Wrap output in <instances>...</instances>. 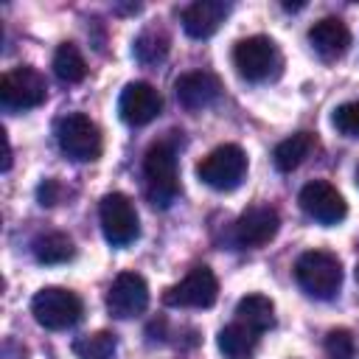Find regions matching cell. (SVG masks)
I'll use <instances>...</instances> for the list:
<instances>
[{
  "label": "cell",
  "mask_w": 359,
  "mask_h": 359,
  "mask_svg": "<svg viewBox=\"0 0 359 359\" xmlns=\"http://www.w3.org/2000/svg\"><path fill=\"white\" fill-rule=\"evenodd\" d=\"M149 306V286L137 272H121L109 292H107V309L118 320H129L143 314Z\"/></svg>",
  "instance_id": "obj_10"
},
{
  "label": "cell",
  "mask_w": 359,
  "mask_h": 359,
  "mask_svg": "<svg viewBox=\"0 0 359 359\" xmlns=\"http://www.w3.org/2000/svg\"><path fill=\"white\" fill-rule=\"evenodd\" d=\"M174 93H177V101L185 109L196 112V109H205V107L216 104V98L222 95V84L213 73L194 70V73H182L174 81Z\"/></svg>",
  "instance_id": "obj_14"
},
{
  "label": "cell",
  "mask_w": 359,
  "mask_h": 359,
  "mask_svg": "<svg viewBox=\"0 0 359 359\" xmlns=\"http://www.w3.org/2000/svg\"><path fill=\"white\" fill-rule=\"evenodd\" d=\"M236 314H238V323L250 325L258 334L275 325V303L266 294H247V297H241L238 306H236Z\"/></svg>",
  "instance_id": "obj_18"
},
{
  "label": "cell",
  "mask_w": 359,
  "mask_h": 359,
  "mask_svg": "<svg viewBox=\"0 0 359 359\" xmlns=\"http://www.w3.org/2000/svg\"><path fill=\"white\" fill-rule=\"evenodd\" d=\"M323 348H325L328 359H353V351H356L353 348V337H351L348 328H331L325 334Z\"/></svg>",
  "instance_id": "obj_24"
},
{
  "label": "cell",
  "mask_w": 359,
  "mask_h": 359,
  "mask_svg": "<svg viewBox=\"0 0 359 359\" xmlns=\"http://www.w3.org/2000/svg\"><path fill=\"white\" fill-rule=\"evenodd\" d=\"M48 95L45 76L34 67H11L0 79V101L6 109H31L39 107Z\"/></svg>",
  "instance_id": "obj_8"
},
{
  "label": "cell",
  "mask_w": 359,
  "mask_h": 359,
  "mask_svg": "<svg viewBox=\"0 0 359 359\" xmlns=\"http://www.w3.org/2000/svg\"><path fill=\"white\" fill-rule=\"evenodd\" d=\"M309 42H311V48H314L325 62H334V59H339V56L348 50V45H351V31H348V25H345L342 20H337V17H323L320 22H314V25L309 28Z\"/></svg>",
  "instance_id": "obj_16"
},
{
  "label": "cell",
  "mask_w": 359,
  "mask_h": 359,
  "mask_svg": "<svg viewBox=\"0 0 359 359\" xmlns=\"http://www.w3.org/2000/svg\"><path fill=\"white\" fill-rule=\"evenodd\" d=\"M56 143L62 154H67L76 163H93L104 151L101 129L81 112H70L56 121Z\"/></svg>",
  "instance_id": "obj_2"
},
{
  "label": "cell",
  "mask_w": 359,
  "mask_h": 359,
  "mask_svg": "<svg viewBox=\"0 0 359 359\" xmlns=\"http://www.w3.org/2000/svg\"><path fill=\"white\" fill-rule=\"evenodd\" d=\"M115 348H118V339L109 331H93L73 342V353L79 359H109Z\"/></svg>",
  "instance_id": "obj_23"
},
{
  "label": "cell",
  "mask_w": 359,
  "mask_h": 359,
  "mask_svg": "<svg viewBox=\"0 0 359 359\" xmlns=\"http://www.w3.org/2000/svg\"><path fill=\"white\" fill-rule=\"evenodd\" d=\"M81 311H84V306H81L79 294H73L62 286H45L31 300L34 320L48 331H65V328L76 325L81 320Z\"/></svg>",
  "instance_id": "obj_4"
},
{
  "label": "cell",
  "mask_w": 359,
  "mask_h": 359,
  "mask_svg": "<svg viewBox=\"0 0 359 359\" xmlns=\"http://www.w3.org/2000/svg\"><path fill=\"white\" fill-rule=\"evenodd\" d=\"M233 65L238 70L241 79L247 81H266L272 76H278L280 70V50L269 36H247L238 39L233 48Z\"/></svg>",
  "instance_id": "obj_5"
},
{
  "label": "cell",
  "mask_w": 359,
  "mask_h": 359,
  "mask_svg": "<svg viewBox=\"0 0 359 359\" xmlns=\"http://www.w3.org/2000/svg\"><path fill=\"white\" fill-rule=\"evenodd\" d=\"M356 185H359V168H356Z\"/></svg>",
  "instance_id": "obj_27"
},
{
  "label": "cell",
  "mask_w": 359,
  "mask_h": 359,
  "mask_svg": "<svg viewBox=\"0 0 359 359\" xmlns=\"http://www.w3.org/2000/svg\"><path fill=\"white\" fill-rule=\"evenodd\" d=\"M143 177H146V194L151 199V205L157 208H168L171 199L180 191V180H177V154L168 143H154L149 146L146 157H143Z\"/></svg>",
  "instance_id": "obj_3"
},
{
  "label": "cell",
  "mask_w": 359,
  "mask_h": 359,
  "mask_svg": "<svg viewBox=\"0 0 359 359\" xmlns=\"http://www.w3.org/2000/svg\"><path fill=\"white\" fill-rule=\"evenodd\" d=\"M53 73H56V79L65 81V84H79V81H84V76H87V62H84L81 50H79L73 42H65V45L56 48V53H53Z\"/></svg>",
  "instance_id": "obj_20"
},
{
  "label": "cell",
  "mask_w": 359,
  "mask_h": 359,
  "mask_svg": "<svg viewBox=\"0 0 359 359\" xmlns=\"http://www.w3.org/2000/svg\"><path fill=\"white\" fill-rule=\"evenodd\" d=\"M160 109H163V98L149 81H129L118 101V112L129 126H143L154 121Z\"/></svg>",
  "instance_id": "obj_12"
},
{
  "label": "cell",
  "mask_w": 359,
  "mask_h": 359,
  "mask_svg": "<svg viewBox=\"0 0 359 359\" xmlns=\"http://www.w3.org/2000/svg\"><path fill=\"white\" fill-rule=\"evenodd\" d=\"M356 280H359V266H356Z\"/></svg>",
  "instance_id": "obj_28"
},
{
  "label": "cell",
  "mask_w": 359,
  "mask_h": 359,
  "mask_svg": "<svg viewBox=\"0 0 359 359\" xmlns=\"http://www.w3.org/2000/svg\"><path fill=\"white\" fill-rule=\"evenodd\" d=\"M294 278L300 289L317 300H331L342 286V264L334 252L309 250L294 264Z\"/></svg>",
  "instance_id": "obj_1"
},
{
  "label": "cell",
  "mask_w": 359,
  "mask_h": 359,
  "mask_svg": "<svg viewBox=\"0 0 359 359\" xmlns=\"http://www.w3.org/2000/svg\"><path fill=\"white\" fill-rule=\"evenodd\" d=\"M227 11H230V6L222 0H196L182 11V28L194 39H208L219 31Z\"/></svg>",
  "instance_id": "obj_15"
},
{
  "label": "cell",
  "mask_w": 359,
  "mask_h": 359,
  "mask_svg": "<svg viewBox=\"0 0 359 359\" xmlns=\"http://www.w3.org/2000/svg\"><path fill=\"white\" fill-rule=\"evenodd\" d=\"M219 297V280L208 266H194L177 286H168L163 294L165 306L174 309H208Z\"/></svg>",
  "instance_id": "obj_9"
},
{
  "label": "cell",
  "mask_w": 359,
  "mask_h": 359,
  "mask_svg": "<svg viewBox=\"0 0 359 359\" xmlns=\"http://www.w3.org/2000/svg\"><path fill=\"white\" fill-rule=\"evenodd\" d=\"M311 146H314L311 132H297V135L280 140V143L275 146V151H272L275 168H278V171H292V168H297V165L309 157Z\"/></svg>",
  "instance_id": "obj_19"
},
{
  "label": "cell",
  "mask_w": 359,
  "mask_h": 359,
  "mask_svg": "<svg viewBox=\"0 0 359 359\" xmlns=\"http://www.w3.org/2000/svg\"><path fill=\"white\" fill-rule=\"evenodd\" d=\"M216 345L224 353V359H250L258 348V331H252L244 323H230L219 331Z\"/></svg>",
  "instance_id": "obj_17"
},
{
  "label": "cell",
  "mask_w": 359,
  "mask_h": 359,
  "mask_svg": "<svg viewBox=\"0 0 359 359\" xmlns=\"http://www.w3.org/2000/svg\"><path fill=\"white\" fill-rule=\"evenodd\" d=\"M59 194H62V188H59L56 180H45V182L36 188V199H39V205H48V208L59 202Z\"/></svg>",
  "instance_id": "obj_26"
},
{
  "label": "cell",
  "mask_w": 359,
  "mask_h": 359,
  "mask_svg": "<svg viewBox=\"0 0 359 359\" xmlns=\"http://www.w3.org/2000/svg\"><path fill=\"white\" fill-rule=\"evenodd\" d=\"M334 126L348 137H359V101H348V104L337 107Z\"/></svg>",
  "instance_id": "obj_25"
},
{
  "label": "cell",
  "mask_w": 359,
  "mask_h": 359,
  "mask_svg": "<svg viewBox=\"0 0 359 359\" xmlns=\"http://www.w3.org/2000/svg\"><path fill=\"white\" fill-rule=\"evenodd\" d=\"M98 219H101V230L104 238L112 247H126L137 238L140 224H137V210L132 205V199L126 194H107L98 205Z\"/></svg>",
  "instance_id": "obj_7"
},
{
  "label": "cell",
  "mask_w": 359,
  "mask_h": 359,
  "mask_svg": "<svg viewBox=\"0 0 359 359\" xmlns=\"http://www.w3.org/2000/svg\"><path fill=\"white\" fill-rule=\"evenodd\" d=\"M196 174L213 191H233L247 174V154L236 143L216 146L208 157H202V163L196 165Z\"/></svg>",
  "instance_id": "obj_6"
},
{
  "label": "cell",
  "mask_w": 359,
  "mask_h": 359,
  "mask_svg": "<svg viewBox=\"0 0 359 359\" xmlns=\"http://www.w3.org/2000/svg\"><path fill=\"white\" fill-rule=\"evenodd\" d=\"M300 208H303L306 216H311L320 224H337L348 213V205H345L342 194L331 182H325V180H314V182L303 185Z\"/></svg>",
  "instance_id": "obj_11"
},
{
  "label": "cell",
  "mask_w": 359,
  "mask_h": 359,
  "mask_svg": "<svg viewBox=\"0 0 359 359\" xmlns=\"http://www.w3.org/2000/svg\"><path fill=\"white\" fill-rule=\"evenodd\" d=\"M31 250H34V258L39 264H65V261H70L76 255V247H73L70 236H65V233L39 236V238H34Z\"/></svg>",
  "instance_id": "obj_21"
},
{
  "label": "cell",
  "mask_w": 359,
  "mask_h": 359,
  "mask_svg": "<svg viewBox=\"0 0 359 359\" xmlns=\"http://www.w3.org/2000/svg\"><path fill=\"white\" fill-rule=\"evenodd\" d=\"M135 56H137V62H143V65H157V62H163L165 59V53H168V34L163 31V28H146V31H140V36L135 39Z\"/></svg>",
  "instance_id": "obj_22"
},
{
  "label": "cell",
  "mask_w": 359,
  "mask_h": 359,
  "mask_svg": "<svg viewBox=\"0 0 359 359\" xmlns=\"http://www.w3.org/2000/svg\"><path fill=\"white\" fill-rule=\"evenodd\" d=\"M280 227V216L269 205H252L236 219V241L241 247H261L275 238Z\"/></svg>",
  "instance_id": "obj_13"
}]
</instances>
